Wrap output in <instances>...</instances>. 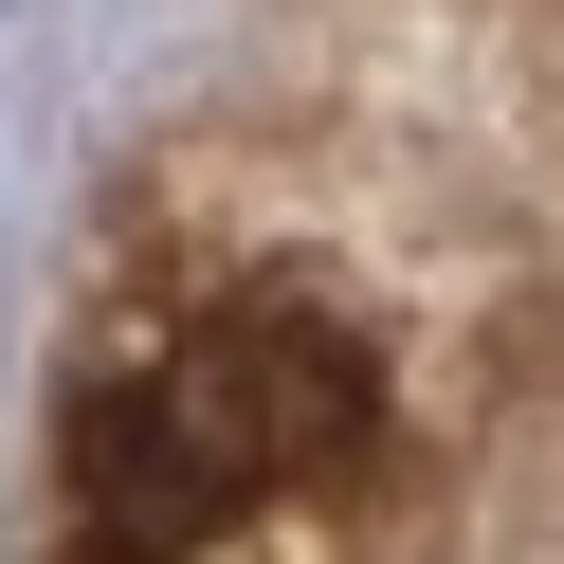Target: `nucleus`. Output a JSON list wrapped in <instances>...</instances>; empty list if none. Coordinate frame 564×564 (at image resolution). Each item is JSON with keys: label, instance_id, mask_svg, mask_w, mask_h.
I'll return each instance as SVG.
<instances>
[{"label": "nucleus", "instance_id": "obj_1", "mask_svg": "<svg viewBox=\"0 0 564 564\" xmlns=\"http://www.w3.org/2000/svg\"><path fill=\"white\" fill-rule=\"evenodd\" d=\"M382 382L328 310H183L74 401V564H237L273 510L346 491Z\"/></svg>", "mask_w": 564, "mask_h": 564}]
</instances>
